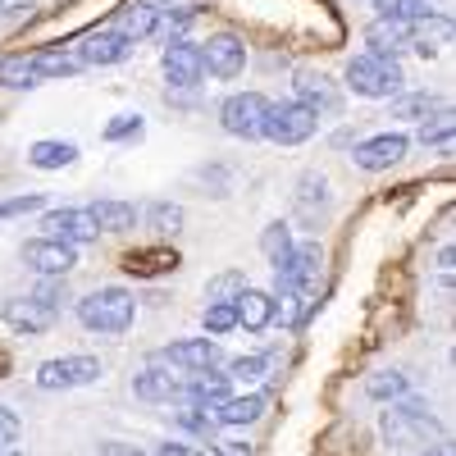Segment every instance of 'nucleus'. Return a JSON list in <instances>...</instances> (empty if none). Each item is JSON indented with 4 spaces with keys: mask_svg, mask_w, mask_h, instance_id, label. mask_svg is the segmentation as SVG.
I'll use <instances>...</instances> for the list:
<instances>
[{
    "mask_svg": "<svg viewBox=\"0 0 456 456\" xmlns=\"http://www.w3.org/2000/svg\"><path fill=\"white\" fill-rule=\"evenodd\" d=\"M233 329H238V306H233V301H210V306H206V333L224 338Z\"/></svg>",
    "mask_w": 456,
    "mask_h": 456,
    "instance_id": "31",
    "label": "nucleus"
},
{
    "mask_svg": "<svg viewBox=\"0 0 456 456\" xmlns=\"http://www.w3.org/2000/svg\"><path fill=\"white\" fill-rule=\"evenodd\" d=\"M160 64H165V78H169L174 87H197V83L206 78V64H201V46L183 42V37H174V42L165 46Z\"/></svg>",
    "mask_w": 456,
    "mask_h": 456,
    "instance_id": "14",
    "label": "nucleus"
},
{
    "mask_svg": "<svg viewBox=\"0 0 456 456\" xmlns=\"http://www.w3.org/2000/svg\"><path fill=\"white\" fill-rule=\"evenodd\" d=\"M210 447H215L210 456H251V447L238 443V438H224V443H210Z\"/></svg>",
    "mask_w": 456,
    "mask_h": 456,
    "instance_id": "40",
    "label": "nucleus"
},
{
    "mask_svg": "<svg viewBox=\"0 0 456 456\" xmlns=\"http://www.w3.org/2000/svg\"><path fill=\"white\" fill-rule=\"evenodd\" d=\"M101 379L96 356H55L37 365V388L42 393H69V388H87Z\"/></svg>",
    "mask_w": 456,
    "mask_h": 456,
    "instance_id": "5",
    "label": "nucleus"
},
{
    "mask_svg": "<svg viewBox=\"0 0 456 456\" xmlns=\"http://www.w3.org/2000/svg\"><path fill=\"white\" fill-rule=\"evenodd\" d=\"M0 456H23V452H10V447H5V452H0Z\"/></svg>",
    "mask_w": 456,
    "mask_h": 456,
    "instance_id": "42",
    "label": "nucleus"
},
{
    "mask_svg": "<svg viewBox=\"0 0 456 456\" xmlns=\"http://www.w3.org/2000/svg\"><path fill=\"white\" fill-rule=\"evenodd\" d=\"M365 393H370L374 402H397V397L411 393V379H406L402 370H379V374L365 379Z\"/></svg>",
    "mask_w": 456,
    "mask_h": 456,
    "instance_id": "29",
    "label": "nucleus"
},
{
    "mask_svg": "<svg viewBox=\"0 0 456 456\" xmlns=\"http://www.w3.org/2000/svg\"><path fill=\"white\" fill-rule=\"evenodd\" d=\"M78 320H83V329H92V333H105V338H119V333H128L133 329V320H137V297L128 292V288H96V292H87L83 301H78Z\"/></svg>",
    "mask_w": 456,
    "mask_h": 456,
    "instance_id": "1",
    "label": "nucleus"
},
{
    "mask_svg": "<svg viewBox=\"0 0 456 456\" xmlns=\"http://www.w3.org/2000/svg\"><path fill=\"white\" fill-rule=\"evenodd\" d=\"M242 288H247V279H242L238 270H224V274L210 279V301H238Z\"/></svg>",
    "mask_w": 456,
    "mask_h": 456,
    "instance_id": "36",
    "label": "nucleus"
},
{
    "mask_svg": "<svg viewBox=\"0 0 456 456\" xmlns=\"http://www.w3.org/2000/svg\"><path fill=\"white\" fill-rule=\"evenodd\" d=\"M425 5H429V0H425ZM443 5H447V0H443Z\"/></svg>",
    "mask_w": 456,
    "mask_h": 456,
    "instance_id": "44",
    "label": "nucleus"
},
{
    "mask_svg": "<svg viewBox=\"0 0 456 456\" xmlns=\"http://www.w3.org/2000/svg\"><path fill=\"white\" fill-rule=\"evenodd\" d=\"M133 51V42H124L114 28H96L87 37H78V46H73V60L78 64H92V69H110V64H124Z\"/></svg>",
    "mask_w": 456,
    "mask_h": 456,
    "instance_id": "11",
    "label": "nucleus"
},
{
    "mask_svg": "<svg viewBox=\"0 0 456 456\" xmlns=\"http://www.w3.org/2000/svg\"><path fill=\"white\" fill-rule=\"evenodd\" d=\"M42 228H46V238H60V242H69V247H87V242H96L101 238V228H96V219H92V210L83 206H64V210H46L42 215Z\"/></svg>",
    "mask_w": 456,
    "mask_h": 456,
    "instance_id": "8",
    "label": "nucleus"
},
{
    "mask_svg": "<svg viewBox=\"0 0 456 456\" xmlns=\"http://www.w3.org/2000/svg\"><path fill=\"white\" fill-rule=\"evenodd\" d=\"M160 361H169L178 374H206L219 365V342L215 338H178L174 347L160 352Z\"/></svg>",
    "mask_w": 456,
    "mask_h": 456,
    "instance_id": "12",
    "label": "nucleus"
},
{
    "mask_svg": "<svg viewBox=\"0 0 456 456\" xmlns=\"http://www.w3.org/2000/svg\"><path fill=\"white\" fill-rule=\"evenodd\" d=\"M73 160H78V146H73V142L46 137V142H32L28 146V165L32 169H69Z\"/></svg>",
    "mask_w": 456,
    "mask_h": 456,
    "instance_id": "21",
    "label": "nucleus"
},
{
    "mask_svg": "<svg viewBox=\"0 0 456 456\" xmlns=\"http://www.w3.org/2000/svg\"><path fill=\"white\" fill-rule=\"evenodd\" d=\"M406 151H411V137H406V133H379V137L356 142L352 160H356V169H365V174H384V169H393V165L406 156Z\"/></svg>",
    "mask_w": 456,
    "mask_h": 456,
    "instance_id": "10",
    "label": "nucleus"
},
{
    "mask_svg": "<svg viewBox=\"0 0 456 456\" xmlns=\"http://www.w3.org/2000/svg\"><path fill=\"white\" fill-rule=\"evenodd\" d=\"M23 265L37 270L42 279H64L73 265H78V247H69L60 238H37V242L23 247Z\"/></svg>",
    "mask_w": 456,
    "mask_h": 456,
    "instance_id": "9",
    "label": "nucleus"
},
{
    "mask_svg": "<svg viewBox=\"0 0 456 456\" xmlns=\"http://www.w3.org/2000/svg\"><path fill=\"white\" fill-rule=\"evenodd\" d=\"M411 37H415V28H406V23L374 19L370 32H365V42H370V55H397L402 46H411Z\"/></svg>",
    "mask_w": 456,
    "mask_h": 456,
    "instance_id": "20",
    "label": "nucleus"
},
{
    "mask_svg": "<svg viewBox=\"0 0 456 456\" xmlns=\"http://www.w3.org/2000/svg\"><path fill=\"white\" fill-rule=\"evenodd\" d=\"M438 110H447V101H443V96H434V92L393 96V114H397V119H429V114H438Z\"/></svg>",
    "mask_w": 456,
    "mask_h": 456,
    "instance_id": "28",
    "label": "nucleus"
},
{
    "mask_svg": "<svg viewBox=\"0 0 456 456\" xmlns=\"http://www.w3.org/2000/svg\"><path fill=\"white\" fill-rule=\"evenodd\" d=\"M201 64H206L210 78L233 83L238 73L247 69V46H242V37H238V32H215L210 42L201 46Z\"/></svg>",
    "mask_w": 456,
    "mask_h": 456,
    "instance_id": "7",
    "label": "nucleus"
},
{
    "mask_svg": "<svg viewBox=\"0 0 456 456\" xmlns=\"http://www.w3.org/2000/svg\"><path fill=\"white\" fill-rule=\"evenodd\" d=\"M0 219H10V215H5V201H0Z\"/></svg>",
    "mask_w": 456,
    "mask_h": 456,
    "instance_id": "43",
    "label": "nucleus"
},
{
    "mask_svg": "<svg viewBox=\"0 0 456 456\" xmlns=\"http://www.w3.org/2000/svg\"><path fill=\"white\" fill-rule=\"evenodd\" d=\"M105 28H114L124 42H146V37L160 32V10L151 5V0H124Z\"/></svg>",
    "mask_w": 456,
    "mask_h": 456,
    "instance_id": "13",
    "label": "nucleus"
},
{
    "mask_svg": "<svg viewBox=\"0 0 456 456\" xmlns=\"http://www.w3.org/2000/svg\"><path fill=\"white\" fill-rule=\"evenodd\" d=\"M292 247H297V242H292V224H283V219H274V224L260 233V251L270 256L274 270H283V265L292 260Z\"/></svg>",
    "mask_w": 456,
    "mask_h": 456,
    "instance_id": "25",
    "label": "nucleus"
},
{
    "mask_svg": "<svg viewBox=\"0 0 456 456\" xmlns=\"http://www.w3.org/2000/svg\"><path fill=\"white\" fill-rule=\"evenodd\" d=\"M374 10H379V19H384V23H406V28H415L420 19L434 14L425 0H374Z\"/></svg>",
    "mask_w": 456,
    "mask_h": 456,
    "instance_id": "27",
    "label": "nucleus"
},
{
    "mask_svg": "<svg viewBox=\"0 0 456 456\" xmlns=\"http://www.w3.org/2000/svg\"><path fill=\"white\" fill-rule=\"evenodd\" d=\"M19 434H23L19 415H14L10 406H0V452H5V447H14V443H19Z\"/></svg>",
    "mask_w": 456,
    "mask_h": 456,
    "instance_id": "38",
    "label": "nucleus"
},
{
    "mask_svg": "<svg viewBox=\"0 0 456 456\" xmlns=\"http://www.w3.org/2000/svg\"><path fill=\"white\" fill-rule=\"evenodd\" d=\"M224 397H233V379L219 374V370H206V374H187V384H183V402H192V406H206L215 411Z\"/></svg>",
    "mask_w": 456,
    "mask_h": 456,
    "instance_id": "16",
    "label": "nucleus"
},
{
    "mask_svg": "<svg viewBox=\"0 0 456 456\" xmlns=\"http://www.w3.org/2000/svg\"><path fill=\"white\" fill-rule=\"evenodd\" d=\"M420 142L425 146H447L452 142V110H438L434 119L420 124Z\"/></svg>",
    "mask_w": 456,
    "mask_h": 456,
    "instance_id": "35",
    "label": "nucleus"
},
{
    "mask_svg": "<svg viewBox=\"0 0 456 456\" xmlns=\"http://www.w3.org/2000/svg\"><path fill=\"white\" fill-rule=\"evenodd\" d=\"M142 137V119L137 114H114L105 124V142H137Z\"/></svg>",
    "mask_w": 456,
    "mask_h": 456,
    "instance_id": "37",
    "label": "nucleus"
},
{
    "mask_svg": "<svg viewBox=\"0 0 456 456\" xmlns=\"http://www.w3.org/2000/svg\"><path fill=\"white\" fill-rule=\"evenodd\" d=\"M32 297H37V301H42V306H46V311H60V301H64V288H60V279H46V283H42V288H37Z\"/></svg>",
    "mask_w": 456,
    "mask_h": 456,
    "instance_id": "39",
    "label": "nucleus"
},
{
    "mask_svg": "<svg viewBox=\"0 0 456 456\" xmlns=\"http://www.w3.org/2000/svg\"><path fill=\"white\" fill-rule=\"evenodd\" d=\"M133 393L142 402H183V379L165 365H146L137 379H133Z\"/></svg>",
    "mask_w": 456,
    "mask_h": 456,
    "instance_id": "17",
    "label": "nucleus"
},
{
    "mask_svg": "<svg viewBox=\"0 0 456 456\" xmlns=\"http://www.w3.org/2000/svg\"><path fill=\"white\" fill-rule=\"evenodd\" d=\"M402 83H406V73L397 64V55H356L347 64V87L365 101H393L402 96Z\"/></svg>",
    "mask_w": 456,
    "mask_h": 456,
    "instance_id": "2",
    "label": "nucleus"
},
{
    "mask_svg": "<svg viewBox=\"0 0 456 456\" xmlns=\"http://www.w3.org/2000/svg\"><path fill=\"white\" fill-rule=\"evenodd\" d=\"M297 101L301 105H306V110H333L338 105V96H333V87H329V78H324V73H297Z\"/></svg>",
    "mask_w": 456,
    "mask_h": 456,
    "instance_id": "23",
    "label": "nucleus"
},
{
    "mask_svg": "<svg viewBox=\"0 0 456 456\" xmlns=\"http://www.w3.org/2000/svg\"><path fill=\"white\" fill-rule=\"evenodd\" d=\"M429 434H438V420L429 415V402L420 397H397L393 411H384V438L393 447H415Z\"/></svg>",
    "mask_w": 456,
    "mask_h": 456,
    "instance_id": "3",
    "label": "nucleus"
},
{
    "mask_svg": "<svg viewBox=\"0 0 456 456\" xmlns=\"http://www.w3.org/2000/svg\"><path fill=\"white\" fill-rule=\"evenodd\" d=\"M315 128H320V114L306 110L301 101L270 105V114H265V137L279 142V146H301V142H311Z\"/></svg>",
    "mask_w": 456,
    "mask_h": 456,
    "instance_id": "4",
    "label": "nucleus"
},
{
    "mask_svg": "<svg viewBox=\"0 0 456 456\" xmlns=\"http://www.w3.org/2000/svg\"><path fill=\"white\" fill-rule=\"evenodd\" d=\"M146 224H151V228H156V233H160V238H174V233H178V228H183V210H178L174 201H156V206H151V210H146Z\"/></svg>",
    "mask_w": 456,
    "mask_h": 456,
    "instance_id": "32",
    "label": "nucleus"
},
{
    "mask_svg": "<svg viewBox=\"0 0 456 456\" xmlns=\"http://www.w3.org/2000/svg\"><path fill=\"white\" fill-rule=\"evenodd\" d=\"M0 320L14 333H46L55 324V311H46L37 297H5L0 301Z\"/></svg>",
    "mask_w": 456,
    "mask_h": 456,
    "instance_id": "15",
    "label": "nucleus"
},
{
    "mask_svg": "<svg viewBox=\"0 0 456 456\" xmlns=\"http://www.w3.org/2000/svg\"><path fill=\"white\" fill-rule=\"evenodd\" d=\"M124 270L128 274H165V270H178V256L174 251H133L128 260H124Z\"/></svg>",
    "mask_w": 456,
    "mask_h": 456,
    "instance_id": "30",
    "label": "nucleus"
},
{
    "mask_svg": "<svg viewBox=\"0 0 456 456\" xmlns=\"http://www.w3.org/2000/svg\"><path fill=\"white\" fill-rule=\"evenodd\" d=\"M87 210L101 233H128V228H137V206H128V201H92Z\"/></svg>",
    "mask_w": 456,
    "mask_h": 456,
    "instance_id": "22",
    "label": "nucleus"
},
{
    "mask_svg": "<svg viewBox=\"0 0 456 456\" xmlns=\"http://www.w3.org/2000/svg\"><path fill=\"white\" fill-rule=\"evenodd\" d=\"M420 456H452V452H447V447H425Z\"/></svg>",
    "mask_w": 456,
    "mask_h": 456,
    "instance_id": "41",
    "label": "nucleus"
},
{
    "mask_svg": "<svg viewBox=\"0 0 456 456\" xmlns=\"http://www.w3.org/2000/svg\"><path fill=\"white\" fill-rule=\"evenodd\" d=\"M265 370H270V361H265V356H238V361H228L224 374L233 379V384H256Z\"/></svg>",
    "mask_w": 456,
    "mask_h": 456,
    "instance_id": "34",
    "label": "nucleus"
},
{
    "mask_svg": "<svg viewBox=\"0 0 456 456\" xmlns=\"http://www.w3.org/2000/svg\"><path fill=\"white\" fill-rule=\"evenodd\" d=\"M37 83H42V78H37L28 51H23V55H0V87L23 92V87H37Z\"/></svg>",
    "mask_w": 456,
    "mask_h": 456,
    "instance_id": "26",
    "label": "nucleus"
},
{
    "mask_svg": "<svg viewBox=\"0 0 456 456\" xmlns=\"http://www.w3.org/2000/svg\"><path fill=\"white\" fill-rule=\"evenodd\" d=\"M265 114H270V101L260 92H238L219 105V124H224L228 137L256 142V137H265Z\"/></svg>",
    "mask_w": 456,
    "mask_h": 456,
    "instance_id": "6",
    "label": "nucleus"
},
{
    "mask_svg": "<svg viewBox=\"0 0 456 456\" xmlns=\"http://www.w3.org/2000/svg\"><path fill=\"white\" fill-rule=\"evenodd\" d=\"M28 60H32V69H37V78H73L83 64L73 60V55H64V51H51V46H42V51H28Z\"/></svg>",
    "mask_w": 456,
    "mask_h": 456,
    "instance_id": "24",
    "label": "nucleus"
},
{
    "mask_svg": "<svg viewBox=\"0 0 456 456\" xmlns=\"http://www.w3.org/2000/svg\"><path fill=\"white\" fill-rule=\"evenodd\" d=\"M174 425H178V429H187V434H206V438H210L215 415H210L206 406H192V402H187L183 411H174Z\"/></svg>",
    "mask_w": 456,
    "mask_h": 456,
    "instance_id": "33",
    "label": "nucleus"
},
{
    "mask_svg": "<svg viewBox=\"0 0 456 456\" xmlns=\"http://www.w3.org/2000/svg\"><path fill=\"white\" fill-rule=\"evenodd\" d=\"M215 425H228V429H242V425H256L265 415V393H242V397H224L215 411Z\"/></svg>",
    "mask_w": 456,
    "mask_h": 456,
    "instance_id": "19",
    "label": "nucleus"
},
{
    "mask_svg": "<svg viewBox=\"0 0 456 456\" xmlns=\"http://www.w3.org/2000/svg\"><path fill=\"white\" fill-rule=\"evenodd\" d=\"M238 306V329L260 333L274 324V292H260V288H242V297L233 301Z\"/></svg>",
    "mask_w": 456,
    "mask_h": 456,
    "instance_id": "18",
    "label": "nucleus"
}]
</instances>
